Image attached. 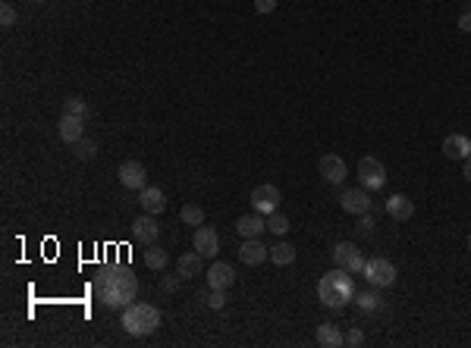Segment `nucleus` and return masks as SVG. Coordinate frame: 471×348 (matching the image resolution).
<instances>
[{"label": "nucleus", "instance_id": "25", "mask_svg": "<svg viewBox=\"0 0 471 348\" xmlns=\"http://www.w3.org/2000/svg\"><path fill=\"white\" fill-rule=\"evenodd\" d=\"M179 220H183L186 226H201V223H205V210H201L198 204H183V210H179Z\"/></svg>", "mask_w": 471, "mask_h": 348}, {"label": "nucleus", "instance_id": "12", "mask_svg": "<svg viewBox=\"0 0 471 348\" xmlns=\"http://www.w3.org/2000/svg\"><path fill=\"white\" fill-rule=\"evenodd\" d=\"M239 260L245 267H261L264 260H271V248L261 239H242L239 245Z\"/></svg>", "mask_w": 471, "mask_h": 348}, {"label": "nucleus", "instance_id": "28", "mask_svg": "<svg viewBox=\"0 0 471 348\" xmlns=\"http://www.w3.org/2000/svg\"><path fill=\"white\" fill-rule=\"evenodd\" d=\"M72 154H76V160H94L98 157V145L89 142V138H82V142L72 145Z\"/></svg>", "mask_w": 471, "mask_h": 348}, {"label": "nucleus", "instance_id": "38", "mask_svg": "<svg viewBox=\"0 0 471 348\" xmlns=\"http://www.w3.org/2000/svg\"><path fill=\"white\" fill-rule=\"evenodd\" d=\"M35 4H44V0H35Z\"/></svg>", "mask_w": 471, "mask_h": 348}, {"label": "nucleus", "instance_id": "39", "mask_svg": "<svg viewBox=\"0 0 471 348\" xmlns=\"http://www.w3.org/2000/svg\"><path fill=\"white\" fill-rule=\"evenodd\" d=\"M4 4H6V0H4Z\"/></svg>", "mask_w": 471, "mask_h": 348}, {"label": "nucleus", "instance_id": "24", "mask_svg": "<svg viewBox=\"0 0 471 348\" xmlns=\"http://www.w3.org/2000/svg\"><path fill=\"white\" fill-rule=\"evenodd\" d=\"M380 295L377 292H355V304H359V311H365V314H374V311H380Z\"/></svg>", "mask_w": 471, "mask_h": 348}, {"label": "nucleus", "instance_id": "16", "mask_svg": "<svg viewBox=\"0 0 471 348\" xmlns=\"http://www.w3.org/2000/svg\"><path fill=\"white\" fill-rule=\"evenodd\" d=\"M236 283V267L226 264V260H214L211 270H207V286L211 289H230Z\"/></svg>", "mask_w": 471, "mask_h": 348}, {"label": "nucleus", "instance_id": "1", "mask_svg": "<svg viewBox=\"0 0 471 348\" xmlns=\"http://www.w3.org/2000/svg\"><path fill=\"white\" fill-rule=\"evenodd\" d=\"M91 289L104 307L123 311L126 304H132L138 298V276L126 264H107L94 273Z\"/></svg>", "mask_w": 471, "mask_h": 348}, {"label": "nucleus", "instance_id": "9", "mask_svg": "<svg viewBox=\"0 0 471 348\" xmlns=\"http://www.w3.org/2000/svg\"><path fill=\"white\" fill-rule=\"evenodd\" d=\"M340 204L346 213H352V217H361V213H371V192L368 189H346L340 195Z\"/></svg>", "mask_w": 471, "mask_h": 348}, {"label": "nucleus", "instance_id": "7", "mask_svg": "<svg viewBox=\"0 0 471 348\" xmlns=\"http://www.w3.org/2000/svg\"><path fill=\"white\" fill-rule=\"evenodd\" d=\"M280 201H283V195H280L277 185L264 182V185H258V189L252 192V210H254V213H264V217H271V213L280 207Z\"/></svg>", "mask_w": 471, "mask_h": 348}, {"label": "nucleus", "instance_id": "26", "mask_svg": "<svg viewBox=\"0 0 471 348\" xmlns=\"http://www.w3.org/2000/svg\"><path fill=\"white\" fill-rule=\"evenodd\" d=\"M63 113H70V116H82V119L91 116L89 104H85L82 98H66V100H63Z\"/></svg>", "mask_w": 471, "mask_h": 348}, {"label": "nucleus", "instance_id": "35", "mask_svg": "<svg viewBox=\"0 0 471 348\" xmlns=\"http://www.w3.org/2000/svg\"><path fill=\"white\" fill-rule=\"evenodd\" d=\"M456 25H459L462 32H471V10L462 13V16H459V22H456Z\"/></svg>", "mask_w": 471, "mask_h": 348}, {"label": "nucleus", "instance_id": "30", "mask_svg": "<svg viewBox=\"0 0 471 348\" xmlns=\"http://www.w3.org/2000/svg\"><path fill=\"white\" fill-rule=\"evenodd\" d=\"M224 304H226V289H211V295H207V307H211V311H220Z\"/></svg>", "mask_w": 471, "mask_h": 348}, {"label": "nucleus", "instance_id": "21", "mask_svg": "<svg viewBox=\"0 0 471 348\" xmlns=\"http://www.w3.org/2000/svg\"><path fill=\"white\" fill-rule=\"evenodd\" d=\"M314 339H318V345H324V348L346 345V336L340 333V326H336V323H321L318 333H314Z\"/></svg>", "mask_w": 471, "mask_h": 348}, {"label": "nucleus", "instance_id": "37", "mask_svg": "<svg viewBox=\"0 0 471 348\" xmlns=\"http://www.w3.org/2000/svg\"><path fill=\"white\" fill-rule=\"evenodd\" d=\"M468 251H471V236H468Z\"/></svg>", "mask_w": 471, "mask_h": 348}, {"label": "nucleus", "instance_id": "2", "mask_svg": "<svg viewBox=\"0 0 471 348\" xmlns=\"http://www.w3.org/2000/svg\"><path fill=\"white\" fill-rule=\"evenodd\" d=\"M318 298H321V304H327V307H346L349 301L355 298L352 273L342 270V267L324 273V276H321V283H318Z\"/></svg>", "mask_w": 471, "mask_h": 348}, {"label": "nucleus", "instance_id": "11", "mask_svg": "<svg viewBox=\"0 0 471 348\" xmlns=\"http://www.w3.org/2000/svg\"><path fill=\"white\" fill-rule=\"evenodd\" d=\"M192 248L198 251L201 257H217V251H220V236H217V229H211V226L201 223L198 229H195V236H192Z\"/></svg>", "mask_w": 471, "mask_h": 348}, {"label": "nucleus", "instance_id": "33", "mask_svg": "<svg viewBox=\"0 0 471 348\" xmlns=\"http://www.w3.org/2000/svg\"><path fill=\"white\" fill-rule=\"evenodd\" d=\"M346 345H352V348L365 345V333H361V330H349L346 333Z\"/></svg>", "mask_w": 471, "mask_h": 348}, {"label": "nucleus", "instance_id": "19", "mask_svg": "<svg viewBox=\"0 0 471 348\" xmlns=\"http://www.w3.org/2000/svg\"><path fill=\"white\" fill-rule=\"evenodd\" d=\"M201 270H205V257H201L195 248L179 254V260H176V276L179 279H195V276H201Z\"/></svg>", "mask_w": 471, "mask_h": 348}, {"label": "nucleus", "instance_id": "5", "mask_svg": "<svg viewBox=\"0 0 471 348\" xmlns=\"http://www.w3.org/2000/svg\"><path fill=\"white\" fill-rule=\"evenodd\" d=\"M359 182H361V189H368V192L383 189V185H387V166H383V160L361 157L359 160Z\"/></svg>", "mask_w": 471, "mask_h": 348}, {"label": "nucleus", "instance_id": "13", "mask_svg": "<svg viewBox=\"0 0 471 348\" xmlns=\"http://www.w3.org/2000/svg\"><path fill=\"white\" fill-rule=\"evenodd\" d=\"M318 173L330 185H340L342 179H346V160H342L340 154H324V157L318 160Z\"/></svg>", "mask_w": 471, "mask_h": 348}, {"label": "nucleus", "instance_id": "6", "mask_svg": "<svg viewBox=\"0 0 471 348\" xmlns=\"http://www.w3.org/2000/svg\"><path fill=\"white\" fill-rule=\"evenodd\" d=\"M333 264H336V267H342V270H349V273L355 276V273L365 270L368 260H365V254L355 248L352 242H340V245L333 248Z\"/></svg>", "mask_w": 471, "mask_h": 348}, {"label": "nucleus", "instance_id": "20", "mask_svg": "<svg viewBox=\"0 0 471 348\" xmlns=\"http://www.w3.org/2000/svg\"><path fill=\"white\" fill-rule=\"evenodd\" d=\"M443 154H446L449 160H465L471 154V138L462 135V132H453V135L443 138Z\"/></svg>", "mask_w": 471, "mask_h": 348}, {"label": "nucleus", "instance_id": "14", "mask_svg": "<svg viewBox=\"0 0 471 348\" xmlns=\"http://www.w3.org/2000/svg\"><path fill=\"white\" fill-rule=\"evenodd\" d=\"M160 236V223L151 217V213H141V217L132 223V239L141 245H154Z\"/></svg>", "mask_w": 471, "mask_h": 348}, {"label": "nucleus", "instance_id": "3", "mask_svg": "<svg viewBox=\"0 0 471 348\" xmlns=\"http://www.w3.org/2000/svg\"><path fill=\"white\" fill-rule=\"evenodd\" d=\"M120 323H123V330L129 333V336L145 339V336H151V333H157L160 311L154 304H145V301H132V304L123 307V314H120Z\"/></svg>", "mask_w": 471, "mask_h": 348}, {"label": "nucleus", "instance_id": "15", "mask_svg": "<svg viewBox=\"0 0 471 348\" xmlns=\"http://www.w3.org/2000/svg\"><path fill=\"white\" fill-rule=\"evenodd\" d=\"M138 204L145 213H151V217H157V213L167 210V195L164 189H157V185H145V189L138 192Z\"/></svg>", "mask_w": 471, "mask_h": 348}, {"label": "nucleus", "instance_id": "23", "mask_svg": "<svg viewBox=\"0 0 471 348\" xmlns=\"http://www.w3.org/2000/svg\"><path fill=\"white\" fill-rule=\"evenodd\" d=\"M167 264H170L167 251L157 248V245H148V251H145V267H148V270H164Z\"/></svg>", "mask_w": 471, "mask_h": 348}, {"label": "nucleus", "instance_id": "17", "mask_svg": "<svg viewBox=\"0 0 471 348\" xmlns=\"http://www.w3.org/2000/svg\"><path fill=\"white\" fill-rule=\"evenodd\" d=\"M236 232L242 239H261L267 232V217L264 213H248V217L236 220Z\"/></svg>", "mask_w": 471, "mask_h": 348}, {"label": "nucleus", "instance_id": "22", "mask_svg": "<svg viewBox=\"0 0 471 348\" xmlns=\"http://www.w3.org/2000/svg\"><path fill=\"white\" fill-rule=\"evenodd\" d=\"M271 264H277V267H289V264H295V248L289 242H277V245H271Z\"/></svg>", "mask_w": 471, "mask_h": 348}, {"label": "nucleus", "instance_id": "4", "mask_svg": "<svg viewBox=\"0 0 471 348\" xmlns=\"http://www.w3.org/2000/svg\"><path fill=\"white\" fill-rule=\"evenodd\" d=\"M361 273H365V279L374 289H389V286H396V264L387 257H371Z\"/></svg>", "mask_w": 471, "mask_h": 348}, {"label": "nucleus", "instance_id": "34", "mask_svg": "<svg viewBox=\"0 0 471 348\" xmlns=\"http://www.w3.org/2000/svg\"><path fill=\"white\" fill-rule=\"evenodd\" d=\"M176 286H179V276L176 279H170V276L160 279V292H176Z\"/></svg>", "mask_w": 471, "mask_h": 348}, {"label": "nucleus", "instance_id": "18", "mask_svg": "<svg viewBox=\"0 0 471 348\" xmlns=\"http://www.w3.org/2000/svg\"><path fill=\"white\" fill-rule=\"evenodd\" d=\"M383 210H387L396 223H406V220L415 217V204H412V198H408V195H389L387 204H383Z\"/></svg>", "mask_w": 471, "mask_h": 348}, {"label": "nucleus", "instance_id": "8", "mask_svg": "<svg viewBox=\"0 0 471 348\" xmlns=\"http://www.w3.org/2000/svg\"><path fill=\"white\" fill-rule=\"evenodd\" d=\"M117 176H120V185L129 189V192H141L148 185V170H145V163H138V160H126V163H120Z\"/></svg>", "mask_w": 471, "mask_h": 348}, {"label": "nucleus", "instance_id": "27", "mask_svg": "<svg viewBox=\"0 0 471 348\" xmlns=\"http://www.w3.org/2000/svg\"><path fill=\"white\" fill-rule=\"evenodd\" d=\"M267 229H271L273 236H286V232H289V217H286V213H280V210H273L271 217H267Z\"/></svg>", "mask_w": 471, "mask_h": 348}, {"label": "nucleus", "instance_id": "29", "mask_svg": "<svg viewBox=\"0 0 471 348\" xmlns=\"http://www.w3.org/2000/svg\"><path fill=\"white\" fill-rule=\"evenodd\" d=\"M16 19H19V13L13 10V4L6 0V4L0 6V25H4V29H10V25H16Z\"/></svg>", "mask_w": 471, "mask_h": 348}, {"label": "nucleus", "instance_id": "32", "mask_svg": "<svg viewBox=\"0 0 471 348\" xmlns=\"http://www.w3.org/2000/svg\"><path fill=\"white\" fill-rule=\"evenodd\" d=\"M273 10H277V0H254V13H261V16H267Z\"/></svg>", "mask_w": 471, "mask_h": 348}, {"label": "nucleus", "instance_id": "36", "mask_svg": "<svg viewBox=\"0 0 471 348\" xmlns=\"http://www.w3.org/2000/svg\"><path fill=\"white\" fill-rule=\"evenodd\" d=\"M462 176H465V179H468V182H471V154H468V157H465V173H462Z\"/></svg>", "mask_w": 471, "mask_h": 348}, {"label": "nucleus", "instance_id": "31", "mask_svg": "<svg viewBox=\"0 0 471 348\" xmlns=\"http://www.w3.org/2000/svg\"><path fill=\"white\" fill-rule=\"evenodd\" d=\"M359 232H361V236H371V232H374V217H371V213H361V217H359Z\"/></svg>", "mask_w": 471, "mask_h": 348}, {"label": "nucleus", "instance_id": "10", "mask_svg": "<svg viewBox=\"0 0 471 348\" xmlns=\"http://www.w3.org/2000/svg\"><path fill=\"white\" fill-rule=\"evenodd\" d=\"M85 123L89 119H82V116H70V113H63L60 116V123H57V135H60V142L63 145H76V142H82L85 138Z\"/></svg>", "mask_w": 471, "mask_h": 348}]
</instances>
